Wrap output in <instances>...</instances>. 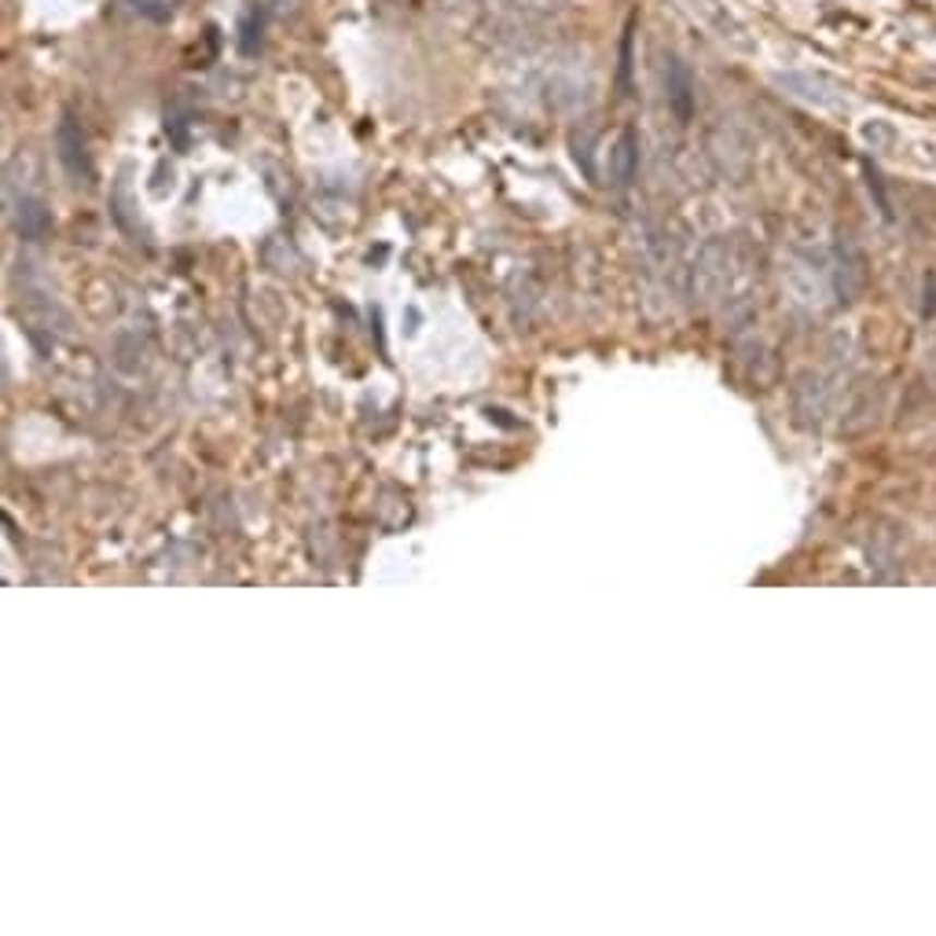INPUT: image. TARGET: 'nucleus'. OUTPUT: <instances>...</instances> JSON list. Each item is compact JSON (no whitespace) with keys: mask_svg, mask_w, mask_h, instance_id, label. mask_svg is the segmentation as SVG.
<instances>
[{"mask_svg":"<svg viewBox=\"0 0 936 936\" xmlns=\"http://www.w3.org/2000/svg\"><path fill=\"white\" fill-rule=\"evenodd\" d=\"M610 173H613V184H632L639 173V136L632 129H624L617 136V144L610 151Z\"/></svg>","mask_w":936,"mask_h":936,"instance_id":"obj_3","label":"nucleus"},{"mask_svg":"<svg viewBox=\"0 0 936 936\" xmlns=\"http://www.w3.org/2000/svg\"><path fill=\"white\" fill-rule=\"evenodd\" d=\"M48 228H52V217H48L45 203L23 199V206H19V231H23L26 239H41Z\"/></svg>","mask_w":936,"mask_h":936,"instance_id":"obj_5","label":"nucleus"},{"mask_svg":"<svg viewBox=\"0 0 936 936\" xmlns=\"http://www.w3.org/2000/svg\"><path fill=\"white\" fill-rule=\"evenodd\" d=\"M665 88H669V110L680 118V122H691L694 118V82L691 70L680 63L676 56L665 59Z\"/></svg>","mask_w":936,"mask_h":936,"instance_id":"obj_2","label":"nucleus"},{"mask_svg":"<svg viewBox=\"0 0 936 936\" xmlns=\"http://www.w3.org/2000/svg\"><path fill=\"white\" fill-rule=\"evenodd\" d=\"M56 151H59V163H63V169L77 180V184H88V180H93V166H88V151H85V133L70 115H63V122H59V129H56Z\"/></svg>","mask_w":936,"mask_h":936,"instance_id":"obj_1","label":"nucleus"},{"mask_svg":"<svg viewBox=\"0 0 936 936\" xmlns=\"http://www.w3.org/2000/svg\"><path fill=\"white\" fill-rule=\"evenodd\" d=\"M779 82H782V88H790L793 96H804V99H812V104H823V107L841 104V96H838V93H823V88H833V82H827V77L787 74V77H779Z\"/></svg>","mask_w":936,"mask_h":936,"instance_id":"obj_4","label":"nucleus"}]
</instances>
